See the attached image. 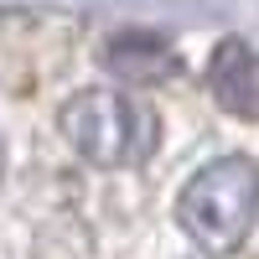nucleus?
<instances>
[{
  "label": "nucleus",
  "instance_id": "obj_1",
  "mask_svg": "<svg viewBox=\"0 0 259 259\" xmlns=\"http://www.w3.org/2000/svg\"><path fill=\"white\" fill-rule=\"evenodd\" d=\"M182 228L197 239L207 254H228L244 244V233L259 218V166L244 156H223L202 166L177 197Z\"/></svg>",
  "mask_w": 259,
  "mask_h": 259
},
{
  "label": "nucleus",
  "instance_id": "obj_4",
  "mask_svg": "<svg viewBox=\"0 0 259 259\" xmlns=\"http://www.w3.org/2000/svg\"><path fill=\"white\" fill-rule=\"evenodd\" d=\"M109 62H114V73H124V78H171V47L166 41H156V36H119L114 47H109Z\"/></svg>",
  "mask_w": 259,
  "mask_h": 259
},
{
  "label": "nucleus",
  "instance_id": "obj_3",
  "mask_svg": "<svg viewBox=\"0 0 259 259\" xmlns=\"http://www.w3.org/2000/svg\"><path fill=\"white\" fill-rule=\"evenodd\" d=\"M212 99L239 119H259V52L244 41H223L212 57Z\"/></svg>",
  "mask_w": 259,
  "mask_h": 259
},
{
  "label": "nucleus",
  "instance_id": "obj_2",
  "mask_svg": "<svg viewBox=\"0 0 259 259\" xmlns=\"http://www.w3.org/2000/svg\"><path fill=\"white\" fill-rule=\"evenodd\" d=\"M62 135L89 166H135L156 145V119L114 89H83L62 104Z\"/></svg>",
  "mask_w": 259,
  "mask_h": 259
}]
</instances>
